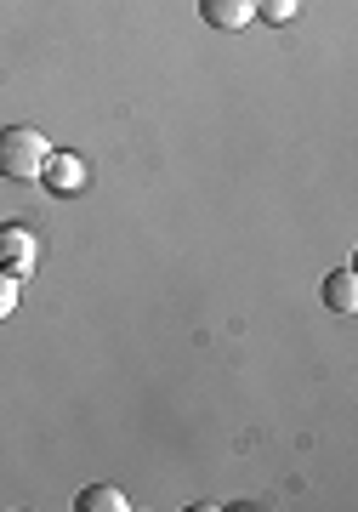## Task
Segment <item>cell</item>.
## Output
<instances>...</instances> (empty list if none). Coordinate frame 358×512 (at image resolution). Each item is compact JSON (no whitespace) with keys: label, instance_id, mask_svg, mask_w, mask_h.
<instances>
[{"label":"cell","instance_id":"cell-7","mask_svg":"<svg viewBox=\"0 0 358 512\" xmlns=\"http://www.w3.org/2000/svg\"><path fill=\"white\" fill-rule=\"evenodd\" d=\"M296 12H302V0H256V18H268L273 29H279V23H290Z\"/></svg>","mask_w":358,"mask_h":512},{"label":"cell","instance_id":"cell-1","mask_svg":"<svg viewBox=\"0 0 358 512\" xmlns=\"http://www.w3.org/2000/svg\"><path fill=\"white\" fill-rule=\"evenodd\" d=\"M46 154H52V143L35 126H0V177L6 183H40Z\"/></svg>","mask_w":358,"mask_h":512},{"label":"cell","instance_id":"cell-4","mask_svg":"<svg viewBox=\"0 0 358 512\" xmlns=\"http://www.w3.org/2000/svg\"><path fill=\"white\" fill-rule=\"evenodd\" d=\"M199 18L211 23L216 35H239L256 18V0H199Z\"/></svg>","mask_w":358,"mask_h":512},{"label":"cell","instance_id":"cell-5","mask_svg":"<svg viewBox=\"0 0 358 512\" xmlns=\"http://www.w3.org/2000/svg\"><path fill=\"white\" fill-rule=\"evenodd\" d=\"M319 296H324V308L336 313V319H353V313H358V274H353V268H336V274L324 279Z\"/></svg>","mask_w":358,"mask_h":512},{"label":"cell","instance_id":"cell-3","mask_svg":"<svg viewBox=\"0 0 358 512\" xmlns=\"http://www.w3.org/2000/svg\"><path fill=\"white\" fill-rule=\"evenodd\" d=\"M40 188H52V194H63V200H69V194H80V188H86V160H80V154H46V165H40Z\"/></svg>","mask_w":358,"mask_h":512},{"label":"cell","instance_id":"cell-8","mask_svg":"<svg viewBox=\"0 0 358 512\" xmlns=\"http://www.w3.org/2000/svg\"><path fill=\"white\" fill-rule=\"evenodd\" d=\"M12 313H18V279H12L6 268H0V325H6Z\"/></svg>","mask_w":358,"mask_h":512},{"label":"cell","instance_id":"cell-2","mask_svg":"<svg viewBox=\"0 0 358 512\" xmlns=\"http://www.w3.org/2000/svg\"><path fill=\"white\" fill-rule=\"evenodd\" d=\"M35 256H40V245L23 222H0V268H6V274L12 279L35 274Z\"/></svg>","mask_w":358,"mask_h":512},{"label":"cell","instance_id":"cell-6","mask_svg":"<svg viewBox=\"0 0 358 512\" xmlns=\"http://www.w3.org/2000/svg\"><path fill=\"white\" fill-rule=\"evenodd\" d=\"M80 512H126V490H114V484H91V490H80V501H74Z\"/></svg>","mask_w":358,"mask_h":512}]
</instances>
